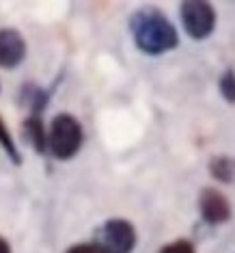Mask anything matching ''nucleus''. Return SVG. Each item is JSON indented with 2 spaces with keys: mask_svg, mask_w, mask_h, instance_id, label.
<instances>
[{
  "mask_svg": "<svg viewBox=\"0 0 235 253\" xmlns=\"http://www.w3.org/2000/svg\"><path fill=\"white\" fill-rule=\"evenodd\" d=\"M130 33L134 45L147 56H160L179 45V33L162 9L147 4L130 15Z\"/></svg>",
  "mask_w": 235,
  "mask_h": 253,
  "instance_id": "f257e3e1",
  "label": "nucleus"
},
{
  "mask_svg": "<svg viewBox=\"0 0 235 253\" xmlns=\"http://www.w3.org/2000/svg\"><path fill=\"white\" fill-rule=\"evenodd\" d=\"M84 130L71 113H59L48 128V154L56 160H71L82 149Z\"/></svg>",
  "mask_w": 235,
  "mask_h": 253,
  "instance_id": "f03ea898",
  "label": "nucleus"
},
{
  "mask_svg": "<svg viewBox=\"0 0 235 253\" xmlns=\"http://www.w3.org/2000/svg\"><path fill=\"white\" fill-rule=\"evenodd\" d=\"M138 243L136 227L128 218H108L95 232V245L106 253H132Z\"/></svg>",
  "mask_w": 235,
  "mask_h": 253,
  "instance_id": "7ed1b4c3",
  "label": "nucleus"
},
{
  "mask_svg": "<svg viewBox=\"0 0 235 253\" xmlns=\"http://www.w3.org/2000/svg\"><path fill=\"white\" fill-rule=\"evenodd\" d=\"M181 26L186 35L194 42L207 39L216 28V9L207 0H183L179 7Z\"/></svg>",
  "mask_w": 235,
  "mask_h": 253,
  "instance_id": "20e7f679",
  "label": "nucleus"
},
{
  "mask_svg": "<svg viewBox=\"0 0 235 253\" xmlns=\"http://www.w3.org/2000/svg\"><path fill=\"white\" fill-rule=\"evenodd\" d=\"M199 212L207 225H222L233 216L231 201H229L220 191L211 186H205L199 195Z\"/></svg>",
  "mask_w": 235,
  "mask_h": 253,
  "instance_id": "39448f33",
  "label": "nucleus"
},
{
  "mask_svg": "<svg viewBox=\"0 0 235 253\" xmlns=\"http://www.w3.org/2000/svg\"><path fill=\"white\" fill-rule=\"evenodd\" d=\"M26 59V42L18 28H0V67L15 70Z\"/></svg>",
  "mask_w": 235,
  "mask_h": 253,
  "instance_id": "423d86ee",
  "label": "nucleus"
},
{
  "mask_svg": "<svg viewBox=\"0 0 235 253\" xmlns=\"http://www.w3.org/2000/svg\"><path fill=\"white\" fill-rule=\"evenodd\" d=\"M24 136L37 154L48 152V130L43 128L41 115H28V119L24 122Z\"/></svg>",
  "mask_w": 235,
  "mask_h": 253,
  "instance_id": "0eeeda50",
  "label": "nucleus"
},
{
  "mask_svg": "<svg viewBox=\"0 0 235 253\" xmlns=\"http://www.w3.org/2000/svg\"><path fill=\"white\" fill-rule=\"evenodd\" d=\"M207 171L214 180L222 184H235V158L220 154V156H211L207 163Z\"/></svg>",
  "mask_w": 235,
  "mask_h": 253,
  "instance_id": "6e6552de",
  "label": "nucleus"
},
{
  "mask_svg": "<svg viewBox=\"0 0 235 253\" xmlns=\"http://www.w3.org/2000/svg\"><path fill=\"white\" fill-rule=\"evenodd\" d=\"M48 100L50 91L37 87V84H24V89H22V102L31 108V115H41L48 106Z\"/></svg>",
  "mask_w": 235,
  "mask_h": 253,
  "instance_id": "1a4fd4ad",
  "label": "nucleus"
},
{
  "mask_svg": "<svg viewBox=\"0 0 235 253\" xmlns=\"http://www.w3.org/2000/svg\"><path fill=\"white\" fill-rule=\"evenodd\" d=\"M0 145H2V149L7 152V156L11 158V163H13V165H22V156L18 152V145H15L13 136H11V132L7 130V126H4L2 119H0Z\"/></svg>",
  "mask_w": 235,
  "mask_h": 253,
  "instance_id": "9d476101",
  "label": "nucleus"
},
{
  "mask_svg": "<svg viewBox=\"0 0 235 253\" xmlns=\"http://www.w3.org/2000/svg\"><path fill=\"white\" fill-rule=\"evenodd\" d=\"M220 95L225 97L229 104H235V70H225L220 80H218Z\"/></svg>",
  "mask_w": 235,
  "mask_h": 253,
  "instance_id": "9b49d317",
  "label": "nucleus"
},
{
  "mask_svg": "<svg viewBox=\"0 0 235 253\" xmlns=\"http://www.w3.org/2000/svg\"><path fill=\"white\" fill-rule=\"evenodd\" d=\"M158 253H197V249H194V245L190 243V240L179 238V240H173V243L164 245Z\"/></svg>",
  "mask_w": 235,
  "mask_h": 253,
  "instance_id": "f8f14e48",
  "label": "nucleus"
},
{
  "mask_svg": "<svg viewBox=\"0 0 235 253\" xmlns=\"http://www.w3.org/2000/svg\"><path fill=\"white\" fill-rule=\"evenodd\" d=\"M65 253H106L101 247H97L95 243H78V245H73L69 247Z\"/></svg>",
  "mask_w": 235,
  "mask_h": 253,
  "instance_id": "ddd939ff",
  "label": "nucleus"
},
{
  "mask_svg": "<svg viewBox=\"0 0 235 253\" xmlns=\"http://www.w3.org/2000/svg\"><path fill=\"white\" fill-rule=\"evenodd\" d=\"M0 253H11V245L0 236Z\"/></svg>",
  "mask_w": 235,
  "mask_h": 253,
  "instance_id": "4468645a",
  "label": "nucleus"
}]
</instances>
